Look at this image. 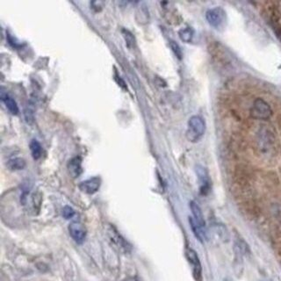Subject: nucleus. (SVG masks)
<instances>
[{"label":"nucleus","mask_w":281,"mask_h":281,"mask_svg":"<svg viewBox=\"0 0 281 281\" xmlns=\"http://www.w3.org/2000/svg\"><path fill=\"white\" fill-rule=\"evenodd\" d=\"M206 131V122L202 117L192 116L188 120V129L186 137L192 143H197L202 137Z\"/></svg>","instance_id":"f257e3e1"},{"label":"nucleus","mask_w":281,"mask_h":281,"mask_svg":"<svg viewBox=\"0 0 281 281\" xmlns=\"http://www.w3.org/2000/svg\"><path fill=\"white\" fill-rule=\"evenodd\" d=\"M272 114L271 106L262 99H257L250 109V116L257 120H267Z\"/></svg>","instance_id":"f03ea898"},{"label":"nucleus","mask_w":281,"mask_h":281,"mask_svg":"<svg viewBox=\"0 0 281 281\" xmlns=\"http://www.w3.org/2000/svg\"><path fill=\"white\" fill-rule=\"evenodd\" d=\"M206 18L213 28H221L226 22V13L221 7H214L207 12Z\"/></svg>","instance_id":"7ed1b4c3"},{"label":"nucleus","mask_w":281,"mask_h":281,"mask_svg":"<svg viewBox=\"0 0 281 281\" xmlns=\"http://www.w3.org/2000/svg\"><path fill=\"white\" fill-rule=\"evenodd\" d=\"M195 171L198 178L200 194L207 195L211 188V180L208 170L202 165H197L195 168Z\"/></svg>","instance_id":"20e7f679"},{"label":"nucleus","mask_w":281,"mask_h":281,"mask_svg":"<svg viewBox=\"0 0 281 281\" xmlns=\"http://www.w3.org/2000/svg\"><path fill=\"white\" fill-rule=\"evenodd\" d=\"M69 235L77 244H83L86 237V230L80 222L73 221L69 225Z\"/></svg>","instance_id":"39448f33"},{"label":"nucleus","mask_w":281,"mask_h":281,"mask_svg":"<svg viewBox=\"0 0 281 281\" xmlns=\"http://www.w3.org/2000/svg\"><path fill=\"white\" fill-rule=\"evenodd\" d=\"M186 258L189 261L191 266L193 268V272H194V276L197 281H198L201 278V264L199 262L198 255L194 251V249H186Z\"/></svg>","instance_id":"423d86ee"},{"label":"nucleus","mask_w":281,"mask_h":281,"mask_svg":"<svg viewBox=\"0 0 281 281\" xmlns=\"http://www.w3.org/2000/svg\"><path fill=\"white\" fill-rule=\"evenodd\" d=\"M101 184V180L99 177H93L92 179L81 182L79 189L86 194H94L97 193Z\"/></svg>","instance_id":"0eeeda50"},{"label":"nucleus","mask_w":281,"mask_h":281,"mask_svg":"<svg viewBox=\"0 0 281 281\" xmlns=\"http://www.w3.org/2000/svg\"><path fill=\"white\" fill-rule=\"evenodd\" d=\"M109 235H110V239L112 241V243L115 244L116 247L120 249V251H123V252H129V251H130L131 247H130L129 243L113 227L110 228Z\"/></svg>","instance_id":"6e6552de"},{"label":"nucleus","mask_w":281,"mask_h":281,"mask_svg":"<svg viewBox=\"0 0 281 281\" xmlns=\"http://www.w3.org/2000/svg\"><path fill=\"white\" fill-rule=\"evenodd\" d=\"M68 171L69 175L71 176L73 179L79 178L83 172L82 168V159L80 157H75L70 159L68 164Z\"/></svg>","instance_id":"1a4fd4ad"},{"label":"nucleus","mask_w":281,"mask_h":281,"mask_svg":"<svg viewBox=\"0 0 281 281\" xmlns=\"http://www.w3.org/2000/svg\"><path fill=\"white\" fill-rule=\"evenodd\" d=\"M1 99L4 102L6 108L8 109L10 113L14 116H17L18 114V106L16 101L14 100L13 98L10 96L7 92H1Z\"/></svg>","instance_id":"9d476101"},{"label":"nucleus","mask_w":281,"mask_h":281,"mask_svg":"<svg viewBox=\"0 0 281 281\" xmlns=\"http://www.w3.org/2000/svg\"><path fill=\"white\" fill-rule=\"evenodd\" d=\"M190 226L192 228V231L194 232V235L196 236V238L200 241V242H204L206 237H207V231L206 228L200 226L198 224L196 221H194V219L192 217H189Z\"/></svg>","instance_id":"9b49d317"},{"label":"nucleus","mask_w":281,"mask_h":281,"mask_svg":"<svg viewBox=\"0 0 281 281\" xmlns=\"http://www.w3.org/2000/svg\"><path fill=\"white\" fill-rule=\"evenodd\" d=\"M190 208H191V211L193 214L192 218L194 219V221H196L200 226L206 228V222H205V219L203 216V213L198 204L194 201H191L190 202Z\"/></svg>","instance_id":"f8f14e48"},{"label":"nucleus","mask_w":281,"mask_h":281,"mask_svg":"<svg viewBox=\"0 0 281 281\" xmlns=\"http://www.w3.org/2000/svg\"><path fill=\"white\" fill-rule=\"evenodd\" d=\"M7 168L11 171H20L23 170L27 165L26 161L21 157H14L7 162Z\"/></svg>","instance_id":"ddd939ff"},{"label":"nucleus","mask_w":281,"mask_h":281,"mask_svg":"<svg viewBox=\"0 0 281 281\" xmlns=\"http://www.w3.org/2000/svg\"><path fill=\"white\" fill-rule=\"evenodd\" d=\"M32 157L34 160H38L42 155V148L41 143L37 140H32L29 144Z\"/></svg>","instance_id":"4468645a"},{"label":"nucleus","mask_w":281,"mask_h":281,"mask_svg":"<svg viewBox=\"0 0 281 281\" xmlns=\"http://www.w3.org/2000/svg\"><path fill=\"white\" fill-rule=\"evenodd\" d=\"M34 112H35V109H34L33 104H32V103H28L27 106L25 107V109H24L25 120H26V122L28 123V124L31 125L34 122V120H35Z\"/></svg>","instance_id":"2eb2a0df"},{"label":"nucleus","mask_w":281,"mask_h":281,"mask_svg":"<svg viewBox=\"0 0 281 281\" xmlns=\"http://www.w3.org/2000/svg\"><path fill=\"white\" fill-rule=\"evenodd\" d=\"M194 30L191 28H182L179 31V35H180L181 41L186 42V43L192 42V40L194 38Z\"/></svg>","instance_id":"dca6fc26"},{"label":"nucleus","mask_w":281,"mask_h":281,"mask_svg":"<svg viewBox=\"0 0 281 281\" xmlns=\"http://www.w3.org/2000/svg\"><path fill=\"white\" fill-rule=\"evenodd\" d=\"M122 33H123V35H124L125 40H126L128 46L130 47V48L134 47V43H135V39H134L133 33L129 32V30H126V29H123Z\"/></svg>","instance_id":"f3484780"},{"label":"nucleus","mask_w":281,"mask_h":281,"mask_svg":"<svg viewBox=\"0 0 281 281\" xmlns=\"http://www.w3.org/2000/svg\"><path fill=\"white\" fill-rule=\"evenodd\" d=\"M170 46H171V50L173 51V53L175 54L176 56H177L179 59H181L182 56H183V54H182V50H181V49H180V45H179L177 42L171 41V42H170Z\"/></svg>","instance_id":"a211bd4d"},{"label":"nucleus","mask_w":281,"mask_h":281,"mask_svg":"<svg viewBox=\"0 0 281 281\" xmlns=\"http://www.w3.org/2000/svg\"><path fill=\"white\" fill-rule=\"evenodd\" d=\"M74 215H75V211H74L73 208L69 207V206L65 207L64 210H63V215L65 219H70L74 216Z\"/></svg>","instance_id":"6ab92c4d"},{"label":"nucleus","mask_w":281,"mask_h":281,"mask_svg":"<svg viewBox=\"0 0 281 281\" xmlns=\"http://www.w3.org/2000/svg\"><path fill=\"white\" fill-rule=\"evenodd\" d=\"M102 5H103V2H98V1H93L91 3L92 9H96V11H100Z\"/></svg>","instance_id":"aec40b11"},{"label":"nucleus","mask_w":281,"mask_h":281,"mask_svg":"<svg viewBox=\"0 0 281 281\" xmlns=\"http://www.w3.org/2000/svg\"><path fill=\"white\" fill-rule=\"evenodd\" d=\"M122 281H141L139 280L137 277H129V278H126Z\"/></svg>","instance_id":"412c9836"}]
</instances>
